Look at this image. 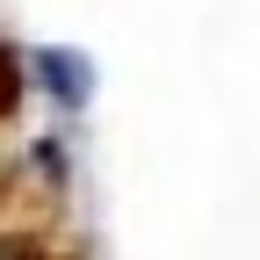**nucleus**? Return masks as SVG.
Returning <instances> with one entry per match:
<instances>
[{
  "label": "nucleus",
  "instance_id": "nucleus-1",
  "mask_svg": "<svg viewBox=\"0 0 260 260\" xmlns=\"http://www.w3.org/2000/svg\"><path fill=\"white\" fill-rule=\"evenodd\" d=\"M0 260H29V246L22 239H0Z\"/></svg>",
  "mask_w": 260,
  "mask_h": 260
}]
</instances>
